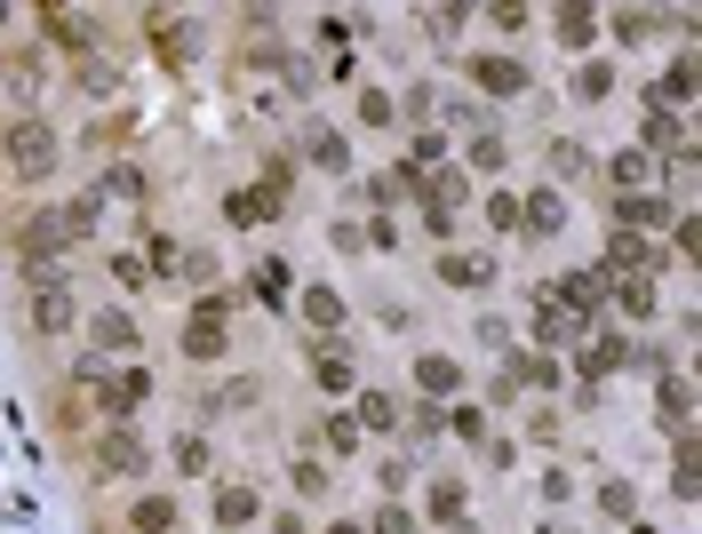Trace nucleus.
I'll use <instances>...</instances> for the list:
<instances>
[{
	"mask_svg": "<svg viewBox=\"0 0 702 534\" xmlns=\"http://www.w3.org/2000/svg\"><path fill=\"white\" fill-rule=\"evenodd\" d=\"M647 32H655L647 9H623V17H615V41H647Z\"/></svg>",
	"mask_w": 702,
	"mask_h": 534,
	"instance_id": "nucleus-31",
	"label": "nucleus"
},
{
	"mask_svg": "<svg viewBox=\"0 0 702 534\" xmlns=\"http://www.w3.org/2000/svg\"><path fill=\"white\" fill-rule=\"evenodd\" d=\"M671 216H679V208H662V199H639V192H630L623 208H615V224H623V231H655V224H671Z\"/></svg>",
	"mask_w": 702,
	"mask_h": 534,
	"instance_id": "nucleus-11",
	"label": "nucleus"
},
{
	"mask_svg": "<svg viewBox=\"0 0 702 534\" xmlns=\"http://www.w3.org/2000/svg\"><path fill=\"white\" fill-rule=\"evenodd\" d=\"M431 511H440V519H463V487H455V479L431 487Z\"/></svg>",
	"mask_w": 702,
	"mask_h": 534,
	"instance_id": "nucleus-37",
	"label": "nucleus"
},
{
	"mask_svg": "<svg viewBox=\"0 0 702 534\" xmlns=\"http://www.w3.org/2000/svg\"><path fill=\"white\" fill-rule=\"evenodd\" d=\"M9 168L32 176V184L56 168V128H48V120H17V128H9Z\"/></svg>",
	"mask_w": 702,
	"mask_h": 534,
	"instance_id": "nucleus-1",
	"label": "nucleus"
},
{
	"mask_svg": "<svg viewBox=\"0 0 702 534\" xmlns=\"http://www.w3.org/2000/svg\"><path fill=\"white\" fill-rule=\"evenodd\" d=\"M647 144H655V152H671V160L687 152V137H679V120H671V112H647Z\"/></svg>",
	"mask_w": 702,
	"mask_h": 534,
	"instance_id": "nucleus-21",
	"label": "nucleus"
},
{
	"mask_svg": "<svg viewBox=\"0 0 702 534\" xmlns=\"http://www.w3.org/2000/svg\"><path fill=\"white\" fill-rule=\"evenodd\" d=\"M0 17H9V0H0Z\"/></svg>",
	"mask_w": 702,
	"mask_h": 534,
	"instance_id": "nucleus-41",
	"label": "nucleus"
},
{
	"mask_svg": "<svg viewBox=\"0 0 702 534\" xmlns=\"http://www.w3.org/2000/svg\"><path fill=\"white\" fill-rule=\"evenodd\" d=\"M615 184L639 192V184H647V152H615Z\"/></svg>",
	"mask_w": 702,
	"mask_h": 534,
	"instance_id": "nucleus-26",
	"label": "nucleus"
},
{
	"mask_svg": "<svg viewBox=\"0 0 702 534\" xmlns=\"http://www.w3.org/2000/svg\"><path fill=\"white\" fill-rule=\"evenodd\" d=\"M623 359H630V351H623L615 336H598V344H591V375H607V367H623Z\"/></svg>",
	"mask_w": 702,
	"mask_h": 534,
	"instance_id": "nucleus-35",
	"label": "nucleus"
},
{
	"mask_svg": "<svg viewBox=\"0 0 702 534\" xmlns=\"http://www.w3.org/2000/svg\"><path fill=\"white\" fill-rule=\"evenodd\" d=\"M487 224H495V231H519V199L495 192V199H487Z\"/></svg>",
	"mask_w": 702,
	"mask_h": 534,
	"instance_id": "nucleus-30",
	"label": "nucleus"
},
{
	"mask_svg": "<svg viewBox=\"0 0 702 534\" xmlns=\"http://www.w3.org/2000/svg\"><path fill=\"white\" fill-rule=\"evenodd\" d=\"M463 9H472V0H447V17H463Z\"/></svg>",
	"mask_w": 702,
	"mask_h": 534,
	"instance_id": "nucleus-40",
	"label": "nucleus"
},
{
	"mask_svg": "<svg viewBox=\"0 0 702 534\" xmlns=\"http://www.w3.org/2000/svg\"><path fill=\"white\" fill-rule=\"evenodd\" d=\"M96 344H105V351H137V319H128V312H105V319H96Z\"/></svg>",
	"mask_w": 702,
	"mask_h": 534,
	"instance_id": "nucleus-17",
	"label": "nucleus"
},
{
	"mask_svg": "<svg viewBox=\"0 0 702 534\" xmlns=\"http://www.w3.org/2000/svg\"><path fill=\"white\" fill-rule=\"evenodd\" d=\"M630 503H639L630 479H607V487H598V511H607V519H630Z\"/></svg>",
	"mask_w": 702,
	"mask_h": 534,
	"instance_id": "nucleus-23",
	"label": "nucleus"
},
{
	"mask_svg": "<svg viewBox=\"0 0 702 534\" xmlns=\"http://www.w3.org/2000/svg\"><path fill=\"white\" fill-rule=\"evenodd\" d=\"M367 534H415V519L399 511V503H384V511H376V526H367Z\"/></svg>",
	"mask_w": 702,
	"mask_h": 534,
	"instance_id": "nucleus-36",
	"label": "nucleus"
},
{
	"mask_svg": "<svg viewBox=\"0 0 702 534\" xmlns=\"http://www.w3.org/2000/svg\"><path fill=\"white\" fill-rule=\"evenodd\" d=\"M112 399V415H128V407H144V399H152V375H144V367H128V375L105 391Z\"/></svg>",
	"mask_w": 702,
	"mask_h": 534,
	"instance_id": "nucleus-14",
	"label": "nucleus"
},
{
	"mask_svg": "<svg viewBox=\"0 0 702 534\" xmlns=\"http://www.w3.org/2000/svg\"><path fill=\"white\" fill-rule=\"evenodd\" d=\"M352 423H359V431H391V423H399V407H391V391H367Z\"/></svg>",
	"mask_w": 702,
	"mask_h": 534,
	"instance_id": "nucleus-18",
	"label": "nucleus"
},
{
	"mask_svg": "<svg viewBox=\"0 0 702 534\" xmlns=\"http://www.w3.org/2000/svg\"><path fill=\"white\" fill-rule=\"evenodd\" d=\"M415 383H423L431 399H440V391H455V359H447V351H423V359H415Z\"/></svg>",
	"mask_w": 702,
	"mask_h": 534,
	"instance_id": "nucleus-15",
	"label": "nucleus"
},
{
	"mask_svg": "<svg viewBox=\"0 0 702 534\" xmlns=\"http://www.w3.org/2000/svg\"><path fill=\"white\" fill-rule=\"evenodd\" d=\"M440 280H447V287H487V280H495V255H455V248H447V255H440Z\"/></svg>",
	"mask_w": 702,
	"mask_h": 534,
	"instance_id": "nucleus-9",
	"label": "nucleus"
},
{
	"mask_svg": "<svg viewBox=\"0 0 702 534\" xmlns=\"http://www.w3.org/2000/svg\"><path fill=\"white\" fill-rule=\"evenodd\" d=\"M687 96H694V64L679 56V64H671V80H662V105H687Z\"/></svg>",
	"mask_w": 702,
	"mask_h": 534,
	"instance_id": "nucleus-25",
	"label": "nucleus"
},
{
	"mask_svg": "<svg viewBox=\"0 0 702 534\" xmlns=\"http://www.w3.org/2000/svg\"><path fill=\"white\" fill-rule=\"evenodd\" d=\"M176 462L199 479V471H208V439H192V431H184V439H176Z\"/></svg>",
	"mask_w": 702,
	"mask_h": 534,
	"instance_id": "nucleus-34",
	"label": "nucleus"
},
{
	"mask_svg": "<svg viewBox=\"0 0 702 534\" xmlns=\"http://www.w3.org/2000/svg\"><path fill=\"white\" fill-rule=\"evenodd\" d=\"M591 32H598V24H591V0H559V41H566V48H583Z\"/></svg>",
	"mask_w": 702,
	"mask_h": 534,
	"instance_id": "nucleus-12",
	"label": "nucleus"
},
{
	"mask_svg": "<svg viewBox=\"0 0 702 534\" xmlns=\"http://www.w3.org/2000/svg\"><path fill=\"white\" fill-rule=\"evenodd\" d=\"M224 208H231V224H263L272 216V192H231Z\"/></svg>",
	"mask_w": 702,
	"mask_h": 534,
	"instance_id": "nucleus-22",
	"label": "nucleus"
},
{
	"mask_svg": "<svg viewBox=\"0 0 702 534\" xmlns=\"http://www.w3.org/2000/svg\"><path fill=\"white\" fill-rule=\"evenodd\" d=\"M73 295L64 287H32V327H41V336H73Z\"/></svg>",
	"mask_w": 702,
	"mask_h": 534,
	"instance_id": "nucleus-4",
	"label": "nucleus"
},
{
	"mask_svg": "<svg viewBox=\"0 0 702 534\" xmlns=\"http://www.w3.org/2000/svg\"><path fill=\"white\" fill-rule=\"evenodd\" d=\"M256 519H263V494H256V487H224V494H216V526H224V534H240V526H256Z\"/></svg>",
	"mask_w": 702,
	"mask_h": 534,
	"instance_id": "nucleus-6",
	"label": "nucleus"
},
{
	"mask_svg": "<svg viewBox=\"0 0 702 534\" xmlns=\"http://www.w3.org/2000/svg\"><path fill=\"white\" fill-rule=\"evenodd\" d=\"M327 447L352 455V447H359V423H352V415H327Z\"/></svg>",
	"mask_w": 702,
	"mask_h": 534,
	"instance_id": "nucleus-33",
	"label": "nucleus"
},
{
	"mask_svg": "<svg viewBox=\"0 0 702 534\" xmlns=\"http://www.w3.org/2000/svg\"><path fill=\"white\" fill-rule=\"evenodd\" d=\"M359 120H367V128H384V120H391V96L367 88V96H359Z\"/></svg>",
	"mask_w": 702,
	"mask_h": 534,
	"instance_id": "nucleus-38",
	"label": "nucleus"
},
{
	"mask_svg": "<svg viewBox=\"0 0 702 534\" xmlns=\"http://www.w3.org/2000/svg\"><path fill=\"white\" fill-rule=\"evenodd\" d=\"M487 24L495 32H519L527 24V0H487Z\"/></svg>",
	"mask_w": 702,
	"mask_h": 534,
	"instance_id": "nucleus-28",
	"label": "nucleus"
},
{
	"mask_svg": "<svg viewBox=\"0 0 702 534\" xmlns=\"http://www.w3.org/2000/svg\"><path fill=\"white\" fill-rule=\"evenodd\" d=\"M472 80H479L487 96H519V88H527V64H519V56H472Z\"/></svg>",
	"mask_w": 702,
	"mask_h": 534,
	"instance_id": "nucleus-5",
	"label": "nucleus"
},
{
	"mask_svg": "<svg viewBox=\"0 0 702 534\" xmlns=\"http://www.w3.org/2000/svg\"><path fill=\"white\" fill-rule=\"evenodd\" d=\"M312 383H320V391H344V383H352V359L320 344V351H312Z\"/></svg>",
	"mask_w": 702,
	"mask_h": 534,
	"instance_id": "nucleus-16",
	"label": "nucleus"
},
{
	"mask_svg": "<svg viewBox=\"0 0 702 534\" xmlns=\"http://www.w3.org/2000/svg\"><path fill=\"white\" fill-rule=\"evenodd\" d=\"M615 295H623V312H630V319H647V312H655V287H647V280H623Z\"/></svg>",
	"mask_w": 702,
	"mask_h": 534,
	"instance_id": "nucleus-27",
	"label": "nucleus"
},
{
	"mask_svg": "<svg viewBox=\"0 0 702 534\" xmlns=\"http://www.w3.org/2000/svg\"><path fill=\"white\" fill-rule=\"evenodd\" d=\"M248 280H256V295H263V304H288V280H295V272H288L280 255H263V263H256Z\"/></svg>",
	"mask_w": 702,
	"mask_h": 534,
	"instance_id": "nucleus-13",
	"label": "nucleus"
},
{
	"mask_svg": "<svg viewBox=\"0 0 702 534\" xmlns=\"http://www.w3.org/2000/svg\"><path fill=\"white\" fill-rule=\"evenodd\" d=\"M504 160H511V152H504V137H479V144H472V168H487V176L504 168Z\"/></svg>",
	"mask_w": 702,
	"mask_h": 534,
	"instance_id": "nucleus-32",
	"label": "nucleus"
},
{
	"mask_svg": "<svg viewBox=\"0 0 702 534\" xmlns=\"http://www.w3.org/2000/svg\"><path fill=\"white\" fill-rule=\"evenodd\" d=\"M184 359H224V295H208L184 319Z\"/></svg>",
	"mask_w": 702,
	"mask_h": 534,
	"instance_id": "nucleus-3",
	"label": "nucleus"
},
{
	"mask_svg": "<svg viewBox=\"0 0 702 534\" xmlns=\"http://www.w3.org/2000/svg\"><path fill=\"white\" fill-rule=\"evenodd\" d=\"M304 319H312V327H336V319H344V295H336V287H312V295H304Z\"/></svg>",
	"mask_w": 702,
	"mask_h": 534,
	"instance_id": "nucleus-20",
	"label": "nucleus"
},
{
	"mask_svg": "<svg viewBox=\"0 0 702 534\" xmlns=\"http://www.w3.org/2000/svg\"><path fill=\"white\" fill-rule=\"evenodd\" d=\"M144 471V439L128 423H112L105 439H96V479H137Z\"/></svg>",
	"mask_w": 702,
	"mask_h": 534,
	"instance_id": "nucleus-2",
	"label": "nucleus"
},
{
	"mask_svg": "<svg viewBox=\"0 0 702 534\" xmlns=\"http://www.w3.org/2000/svg\"><path fill=\"white\" fill-rule=\"evenodd\" d=\"M137 526H144V534H176V503H169V494H144V503H137Z\"/></svg>",
	"mask_w": 702,
	"mask_h": 534,
	"instance_id": "nucleus-19",
	"label": "nucleus"
},
{
	"mask_svg": "<svg viewBox=\"0 0 702 534\" xmlns=\"http://www.w3.org/2000/svg\"><path fill=\"white\" fill-rule=\"evenodd\" d=\"M304 160H312V168H327V176H344V168H352V144L336 137V128H312V137H304Z\"/></svg>",
	"mask_w": 702,
	"mask_h": 534,
	"instance_id": "nucleus-8",
	"label": "nucleus"
},
{
	"mask_svg": "<svg viewBox=\"0 0 702 534\" xmlns=\"http://www.w3.org/2000/svg\"><path fill=\"white\" fill-rule=\"evenodd\" d=\"M607 304V272H566L559 280V312H598Z\"/></svg>",
	"mask_w": 702,
	"mask_h": 534,
	"instance_id": "nucleus-7",
	"label": "nucleus"
},
{
	"mask_svg": "<svg viewBox=\"0 0 702 534\" xmlns=\"http://www.w3.org/2000/svg\"><path fill=\"white\" fill-rule=\"evenodd\" d=\"M662 423H671V431H687V383H679V375L662 383Z\"/></svg>",
	"mask_w": 702,
	"mask_h": 534,
	"instance_id": "nucleus-29",
	"label": "nucleus"
},
{
	"mask_svg": "<svg viewBox=\"0 0 702 534\" xmlns=\"http://www.w3.org/2000/svg\"><path fill=\"white\" fill-rule=\"evenodd\" d=\"M607 88H615V73H607V64H583V73H575V96H583V105H598Z\"/></svg>",
	"mask_w": 702,
	"mask_h": 534,
	"instance_id": "nucleus-24",
	"label": "nucleus"
},
{
	"mask_svg": "<svg viewBox=\"0 0 702 534\" xmlns=\"http://www.w3.org/2000/svg\"><path fill=\"white\" fill-rule=\"evenodd\" d=\"M519 224L534 231V240H551V231L566 224V208H559V192H534V199H527V208H519Z\"/></svg>",
	"mask_w": 702,
	"mask_h": 534,
	"instance_id": "nucleus-10",
	"label": "nucleus"
},
{
	"mask_svg": "<svg viewBox=\"0 0 702 534\" xmlns=\"http://www.w3.org/2000/svg\"><path fill=\"white\" fill-rule=\"evenodd\" d=\"M327 534H367V526H352V519H344V526H327Z\"/></svg>",
	"mask_w": 702,
	"mask_h": 534,
	"instance_id": "nucleus-39",
	"label": "nucleus"
}]
</instances>
